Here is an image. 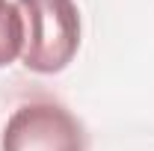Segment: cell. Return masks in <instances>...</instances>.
I'll return each mask as SVG.
<instances>
[{"instance_id": "1", "label": "cell", "mask_w": 154, "mask_h": 151, "mask_svg": "<svg viewBox=\"0 0 154 151\" xmlns=\"http://www.w3.org/2000/svg\"><path fill=\"white\" fill-rule=\"evenodd\" d=\"M18 12L24 18V65L38 74L62 71L80 48L74 0H18Z\"/></svg>"}, {"instance_id": "2", "label": "cell", "mask_w": 154, "mask_h": 151, "mask_svg": "<svg viewBox=\"0 0 154 151\" xmlns=\"http://www.w3.org/2000/svg\"><path fill=\"white\" fill-rule=\"evenodd\" d=\"M0 151H86V136L68 110L36 101L12 113L0 139Z\"/></svg>"}, {"instance_id": "3", "label": "cell", "mask_w": 154, "mask_h": 151, "mask_svg": "<svg viewBox=\"0 0 154 151\" xmlns=\"http://www.w3.org/2000/svg\"><path fill=\"white\" fill-rule=\"evenodd\" d=\"M24 51V18L18 3L0 0V68L9 65Z\"/></svg>"}]
</instances>
